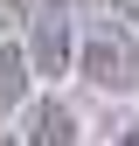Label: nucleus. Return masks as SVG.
Returning <instances> with one entry per match:
<instances>
[{"label": "nucleus", "instance_id": "obj_1", "mask_svg": "<svg viewBox=\"0 0 139 146\" xmlns=\"http://www.w3.org/2000/svg\"><path fill=\"white\" fill-rule=\"evenodd\" d=\"M77 63H83V77H91L97 90H111V98L139 90V42H132V35H118V28H97V35H83Z\"/></svg>", "mask_w": 139, "mask_h": 146}, {"label": "nucleus", "instance_id": "obj_2", "mask_svg": "<svg viewBox=\"0 0 139 146\" xmlns=\"http://www.w3.org/2000/svg\"><path fill=\"white\" fill-rule=\"evenodd\" d=\"M70 63H77V42H70V14L49 0V7L28 21V70H42V77H63Z\"/></svg>", "mask_w": 139, "mask_h": 146}, {"label": "nucleus", "instance_id": "obj_3", "mask_svg": "<svg viewBox=\"0 0 139 146\" xmlns=\"http://www.w3.org/2000/svg\"><path fill=\"white\" fill-rule=\"evenodd\" d=\"M21 146H77V111H70L63 98H42V104L28 111Z\"/></svg>", "mask_w": 139, "mask_h": 146}, {"label": "nucleus", "instance_id": "obj_4", "mask_svg": "<svg viewBox=\"0 0 139 146\" xmlns=\"http://www.w3.org/2000/svg\"><path fill=\"white\" fill-rule=\"evenodd\" d=\"M21 98H28V49L0 42V118H7Z\"/></svg>", "mask_w": 139, "mask_h": 146}, {"label": "nucleus", "instance_id": "obj_5", "mask_svg": "<svg viewBox=\"0 0 139 146\" xmlns=\"http://www.w3.org/2000/svg\"><path fill=\"white\" fill-rule=\"evenodd\" d=\"M0 14H7V21H14V14H21V0H0Z\"/></svg>", "mask_w": 139, "mask_h": 146}, {"label": "nucleus", "instance_id": "obj_6", "mask_svg": "<svg viewBox=\"0 0 139 146\" xmlns=\"http://www.w3.org/2000/svg\"><path fill=\"white\" fill-rule=\"evenodd\" d=\"M118 7H125V21H139V0H118Z\"/></svg>", "mask_w": 139, "mask_h": 146}, {"label": "nucleus", "instance_id": "obj_7", "mask_svg": "<svg viewBox=\"0 0 139 146\" xmlns=\"http://www.w3.org/2000/svg\"><path fill=\"white\" fill-rule=\"evenodd\" d=\"M118 146H139V125H132V132H125V139H118Z\"/></svg>", "mask_w": 139, "mask_h": 146}, {"label": "nucleus", "instance_id": "obj_8", "mask_svg": "<svg viewBox=\"0 0 139 146\" xmlns=\"http://www.w3.org/2000/svg\"><path fill=\"white\" fill-rule=\"evenodd\" d=\"M0 146H21V139H0Z\"/></svg>", "mask_w": 139, "mask_h": 146}, {"label": "nucleus", "instance_id": "obj_9", "mask_svg": "<svg viewBox=\"0 0 139 146\" xmlns=\"http://www.w3.org/2000/svg\"><path fill=\"white\" fill-rule=\"evenodd\" d=\"M56 7H70V0H56Z\"/></svg>", "mask_w": 139, "mask_h": 146}]
</instances>
